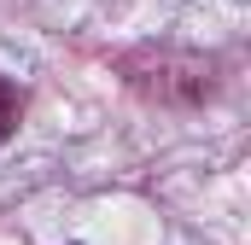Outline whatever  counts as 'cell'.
Segmentation results:
<instances>
[{"label":"cell","mask_w":251,"mask_h":245,"mask_svg":"<svg viewBox=\"0 0 251 245\" xmlns=\"http://www.w3.org/2000/svg\"><path fill=\"white\" fill-rule=\"evenodd\" d=\"M12 128H18V94L0 82V140H12Z\"/></svg>","instance_id":"obj_1"}]
</instances>
